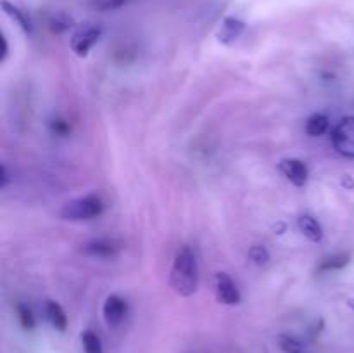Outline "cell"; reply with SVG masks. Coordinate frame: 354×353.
I'll list each match as a JSON object with an SVG mask.
<instances>
[{"label":"cell","mask_w":354,"mask_h":353,"mask_svg":"<svg viewBox=\"0 0 354 353\" xmlns=\"http://www.w3.org/2000/svg\"><path fill=\"white\" fill-rule=\"evenodd\" d=\"M169 286L180 296H192L199 286V265L192 248L183 246L173 260L169 272Z\"/></svg>","instance_id":"cell-1"},{"label":"cell","mask_w":354,"mask_h":353,"mask_svg":"<svg viewBox=\"0 0 354 353\" xmlns=\"http://www.w3.org/2000/svg\"><path fill=\"white\" fill-rule=\"evenodd\" d=\"M104 203L100 196L97 194H88V196L76 197V199L68 201L62 206L61 217L69 221H82V220H92L102 215Z\"/></svg>","instance_id":"cell-2"},{"label":"cell","mask_w":354,"mask_h":353,"mask_svg":"<svg viewBox=\"0 0 354 353\" xmlns=\"http://www.w3.org/2000/svg\"><path fill=\"white\" fill-rule=\"evenodd\" d=\"M100 35H102V28L99 24L85 23L71 35L69 47L78 57H86L93 45L100 40Z\"/></svg>","instance_id":"cell-3"},{"label":"cell","mask_w":354,"mask_h":353,"mask_svg":"<svg viewBox=\"0 0 354 353\" xmlns=\"http://www.w3.org/2000/svg\"><path fill=\"white\" fill-rule=\"evenodd\" d=\"M332 144L344 158L354 159V116L342 118L332 132Z\"/></svg>","instance_id":"cell-4"},{"label":"cell","mask_w":354,"mask_h":353,"mask_svg":"<svg viewBox=\"0 0 354 353\" xmlns=\"http://www.w3.org/2000/svg\"><path fill=\"white\" fill-rule=\"evenodd\" d=\"M214 289H216V300L223 305H239L241 303V293L230 275L225 272H218L214 277Z\"/></svg>","instance_id":"cell-5"},{"label":"cell","mask_w":354,"mask_h":353,"mask_svg":"<svg viewBox=\"0 0 354 353\" xmlns=\"http://www.w3.org/2000/svg\"><path fill=\"white\" fill-rule=\"evenodd\" d=\"M279 170L283 173L287 180L296 187H304L308 183V166L297 158H287L279 163Z\"/></svg>","instance_id":"cell-6"},{"label":"cell","mask_w":354,"mask_h":353,"mask_svg":"<svg viewBox=\"0 0 354 353\" xmlns=\"http://www.w3.org/2000/svg\"><path fill=\"white\" fill-rule=\"evenodd\" d=\"M102 314L104 320H106V324L109 325L111 329L118 327V325L123 322L124 315H127V301L121 296H118V294H111V296H107L106 301H104Z\"/></svg>","instance_id":"cell-7"},{"label":"cell","mask_w":354,"mask_h":353,"mask_svg":"<svg viewBox=\"0 0 354 353\" xmlns=\"http://www.w3.org/2000/svg\"><path fill=\"white\" fill-rule=\"evenodd\" d=\"M244 30H245V23L242 19H239V17H234V16L225 17L220 30H218L216 33L218 42H221V44L225 45L232 44V42H235L239 37H241Z\"/></svg>","instance_id":"cell-8"},{"label":"cell","mask_w":354,"mask_h":353,"mask_svg":"<svg viewBox=\"0 0 354 353\" xmlns=\"http://www.w3.org/2000/svg\"><path fill=\"white\" fill-rule=\"evenodd\" d=\"M83 251L90 256H97V258H113L120 251V244L111 239H95V241L86 242Z\"/></svg>","instance_id":"cell-9"},{"label":"cell","mask_w":354,"mask_h":353,"mask_svg":"<svg viewBox=\"0 0 354 353\" xmlns=\"http://www.w3.org/2000/svg\"><path fill=\"white\" fill-rule=\"evenodd\" d=\"M45 314H47L48 322L52 324V327L59 332H64L68 329V317H66V311L57 301L48 300L45 305Z\"/></svg>","instance_id":"cell-10"},{"label":"cell","mask_w":354,"mask_h":353,"mask_svg":"<svg viewBox=\"0 0 354 353\" xmlns=\"http://www.w3.org/2000/svg\"><path fill=\"white\" fill-rule=\"evenodd\" d=\"M297 225H299V230L303 232V235L306 239H310L311 242H322L324 239V228L318 224V220L311 215H303V217L297 220Z\"/></svg>","instance_id":"cell-11"},{"label":"cell","mask_w":354,"mask_h":353,"mask_svg":"<svg viewBox=\"0 0 354 353\" xmlns=\"http://www.w3.org/2000/svg\"><path fill=\"white\" fill-rule=\"evenodd\" d=\"M2 10L7 14V16L12 17V19L19 24L21 30H23L24 33H31V31H33V23H31L30 16H28L23 9H19L17 6L10 3L9 0H2Z\"/></svg>","instance_id":"cell-12"},{"label":"cell","mask_w":354,"mask_h":353,"mask_svg":"<svg viewBox=\"0 0 354 353\" xmlns=\"http://www.w3.org/2000/svg\"><path fill=\"white\" fill-rule=\"evenodd\" d=\"M351 262V255L349 253H337V255L327 256V258L322 260V263L318 265L320 272H332V270H341L346 265H349Z\"/></svg>","instance_id":"cell-13"},{"label":"cell","mask_w":354,"mask_h":353,"mask_svg":"<svg viewBox=\"0 0 354 353\" xmlns=\"http://www.w3.org/2000/svg\"><path fill=\"white\" fill-rule=\"evenodd\" d=\"M328 130V118L325 114H313L306 121V134L310 137H320Z\"/></svg>","instance_id":"cell-14"},{"label":"cell","mask_w":354,"mask_h":353,"mask_svg":"<svg viewBox=\"0 0 354 353\" xmlns=\"http://www.w3.org/2000/svg\"><path fill=\"white\" fill-rule=\"evenodd\" d=\"M82 345L83 352L85 353H104L102 341H100L99 336L92 331H85L82 334Z\"/></svg>","instance_id":"cell-15"},{"label":"cell","mask_w":354,"mask_h":353,"mask_svg":"<svg viewBox=\"0 0 354 353\" xmlns=\"http://www.w3.org/2000/svg\"><path fill=\"white\" fill-rule=\"evenodd\" d=\"M279 346L283 353H303L304 346L297 338L289 334H282L279 338Z\"/></svg>","instance_id":"cell-16"},{"label":"cell","mask_w":354,"mask_h":353,"mask_svg":"<svg viewBox=\"0 0 354 353\" xmlns=\"http://www.w3.org/2000/svg\"><path fill=\"white\" fill-rule=\"evenodd\" d=\"M48 23H50V30L55 31V33H62V31L69 30L73 26V19L66 16L64 12H55Z\"/></svg>","instance_id":"cell-17"},{"label":"cell","mask_w":354,"mask_h":353,"mask_svg":"<svg viewBox=\"0 0 354 353\" xmlns=\"http://www.w3.org/2000/svg\"><path fill=\"white\" fill-rule=\"evenodd\" d=\"M16 314H17V318H19L21 325H23L24 329L31 331V329L35 327L33 311H31V308L28 307V305H24V303L17 305V307H16Z\"/></svg>","instance_id":"cell-18"},{"label":"cell","mask_w":354,"mask_h":353,"mask_svg":"<svg viewBox=\"0 0 354 353\" xmlns=\"http://www.w3.org/2000/svg\"><path fill=\"white\" fill-rule=\"evenodd\" d=\"M249 260H251L254 265L263 266L270 262V251L265 248V246L256 244L249 249Z\"/></svg>","instance_id":"cell-19"},{"label":"cell","mask_w":354,"mask_h":353,"mask_svg":"<svg viewBox=\"0 0 354 353\" xmlns=\"http://www.w3.org/2000/svg\"><path fill=\"white\" fill-rule=\"evenodd\" d=\"M128 0H92L93 7H95L97 10H114V9H120V7H123L124 3H127Z\"/></svg>","instance_id":"cell-20"},{"label":"cell","mask_w":354,"mask_h":353,"mask_svg":"<svg viewBox=\"0 0 354 353\" xmlns=\"http://www.w3.org/2000/svg\"><path fill=\"white\" fill-rule=\"evenodd\" d=\"M0 44H2V54H0V62H3L9 55V44H7V38L6 35H0Z\"/></svg>","instance_id":"cell-21"},{"label":"cell","mask_w":354,"mask_h":353,"mask_svg":"<svg viewBox=\"0 0 354 353\" xmlns=\"http://www.w3.org/2000/svg\"><path fill=\"white\" fill-rule=\"evenodd\" d=\"M54 130L57 132V134L64 135V134H68L69 127H68V123H64L62 120H57V121H54Z\"/></svg>","instance_id":"cell-22"},{"label":"cell","mask_w":354,"mask_h":353,"mask_svg":"<svg viewBox=\"0 0 354 353\" xmlns=\"http://www.w3.org/2000/svg\"><path fill=\"white\" fill-rule=\"evenodd\" d=\"M342 185L346 187V189H354V180L351 175H344L342 176Z\"/></svg>","instance_id":"cell-23"},{"label":"cell","mask_w":354,"mask_h":353,"mask_svg":"<svg viewBox=\"0 0 354 353\" xmlns=\"http://www.w3.org/2000/svg\"><path fill=\"white\" fill-rule=\"evenodd\" d=\"M7 183H9V173H7L6 165H2V182H0V185L6 187Z\"/></svg>","instance_id":"cell-24"}]
</instances>
